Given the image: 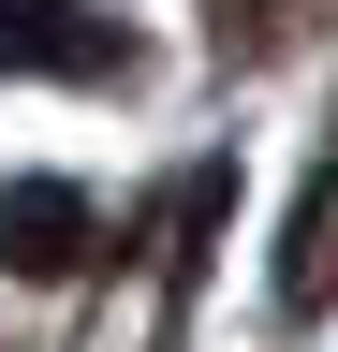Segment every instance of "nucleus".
Segmentation results:
<instances>
[{
  "mask_svg": "<svg viewBox=\"0 0 338 352\" xmlns=\"http://www.w3.org/2000/svg\"><path fill=\"white\" fill-rule=\"evenodd\" d=\"M0 74H133V44L103 15H74V0H0Z\"/></svg>",
  "mask_w": 338,
  "mask_h": 352,
  "instance_id": "nucleus-1",
  "label": "nucleus"
},
{
  "mask_svg": "<svg viewBox=\"0 0 338 352\" xmlns=\"http://www.w3.org/2000/svg\"><path fill=\"white\" fill-rule=\"evenodd\" d=\"M0 264H15V279H74V264H89V191H74V176H15V191H0Z\"/></svg>",
  "mask_w": 338,
  "mask_h": 352,
  "instance_id": "nucleus-2",
  "label": "nucleus"
}]
</instances>
